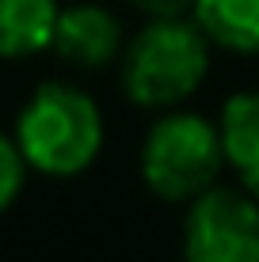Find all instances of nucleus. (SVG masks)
<instances>
[{
  "label": "nucleus",
  "instance_id": "obj_3",
  "mask_svg": "<svg viewBox=\"0 0 259 262\" xmlns=\"http://www.w3.org/2000/svg\"><path fill=\"white\" fill-rule=\"evenodd\" d=\"M225 167L221 129L206 114L164 111L141 141V183L160 202H194L217 186Z\"/></svg>",
  "mask_w": 259,
  "mask_h": 262
},
{
  "label": "nucleus",
  "instance_id": "obj_6",
  "mask_svg": "<svg viewBox=\"0 0 259 262\" xmlns=\"http://www.w3.org/2000/svg\"><path fill=\"white\" fill-rule=\"evenodd\" d=\"M225 164L240 186L259 194V92H236L217 114Z\"/></svg>",
  "mask_w": 259,
  "mask_h": 262
},
{
  "label": "nucleus",
  "instance_id": "obj_5",
  "mask_svg": "<svg viewBox=\"0 0 259 262\" xmlns=\"http://www.w3.org/2000/svg\"><path fill=\"white\" fill-rule=\"evenodd\" d=\"M50 50L73 69H103L122 57V19L103 4H69L57 12Z\"/></svg>",
  "mask_w": 259,
  "mask_h": 262
},
{
  "label": "nucleus",
  "instance_id": "obj_7",
  "mask_svg": "<svg viewBox=\"0 0 259 262\" xmlns=\"http://www.w3.org/2000/svg\"><path fill=\"white\" fill-rule=\"evenodd\" d=\"M57 0H0V57L19 61L50 50Z\"/></svg>",
  "mask_w": 259,
  "mask_h": 262
},
{
  "label": "nucleus",
  "instance_id": "obj_8",
  "mask_svg": "<svg viewBox=\"0 0 259 262\" xmlns=\"http://www.w3.org/2000/svg\"><path fill=\"white\" fill-rule=\"evenodd\" d=\"M191 15L217 50L259 57V0H194Z\"/></svg>",
  "mask_w": 259,
  "mask_h": 262
},
{
  "label": "nucleus",
  "instance_id": "obj_10",
  "mask_svg": "<svg viewBox=\"0 0 259 262\" xmlns=\"http://www.w3.org/2000/svg\"><path fill=\"white\" fill-rule=\"evenodd\" d=\"M126 4L145 19H180L194 12V0H126Z\"/></svg>",
  "mask_w": 259,
  "mask_h": 262
},
{
  "label": "nucleus",
  "instance_id": "obj_9",
  "mask_svg": "<svg viewBox=\"0 0 259 262\" xmlns=\"http://www.w3.org/2000/svg\"><path fill=\"white\" fill-rule=\"evenodd\" d=\"M23 179H27V160H23L19 144H15V137L0 133V213L15 205V198L23 190Z\"/></svg>",
  "mask_w": 259,
  "mask_h": 262
},
{
  "label": "nucleus",
  "instance_id": "obj_1",
  "mask_svg": "<svg viewBox=\"0 0 259 262\" xmlns=\"http://www.w3.org/2000/svg\"><path fill=\"white\" fill-rule=\"evenodd\" d=\"M12 137L31 171L73 179L84 175L103 152V111L84 88L46 80L23 103Z\"/></svg>",
  "mask_w": 259,
  "mask_h": 262
},
{
  "label": "nucleus",
  "instance_id": "obj_2",
  "mask_svg": "<svg viewBox=\"0 0 259 262\" xmlns=\"http://www.w3.org/2000/svg\"><path fill=\"white\" fill-rule=\"evenodd\" d=\"M210 46L194 15L149 19L122 50V92L141 111H175L210 76Z\"/></svg>",
  "mask_w": 259,
  "mask_h": 262
},
{
  "label": "nucleus",
  "instance_id": "obj_4",
  "mask_svg": "<svg viewBox=\"0 0 259 262\" xmlns=\"http://www.w3.org/2000/svg\"><path fill=\"white\" fill-rule=\"evenodd\" d=\"M187 262H259V194L248 186H210L183 216Z\"/></svg>",
  "mask_w": 259,
  "mask_h": 262
}]
</instances>
